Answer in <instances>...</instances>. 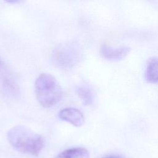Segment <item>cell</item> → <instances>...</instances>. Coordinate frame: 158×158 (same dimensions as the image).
<instances>
[{"label": "cell", "mask_w": 158, "mask_h": 158, "mask_svg": "<svg viewBox=\"0 0 158 158\" xmlns=\"http://www.w3.org/2000/svg\"><path fill=\"white\" fill-rule=\"evenodd\" d=\"M59 118L70 123L75 127H81L85 122V117L82 112L75 107H67L59 113Z\"/></svg>", "instance_id": "obj_6"}, {"label": "cell", "mask_w": 158, "mask_h": 158, "mask_svg": "<svg viewBox=\"0 0 158 158\" xmlns=\"http://www.w3.org/2000/svg\"><path fill=\"white\" fill-rule=\"evenodd\" d=\"M0 86L7 96L17 98L20 94L19 85L8 66L0 58Z\"/></svg>", "instance_id": "obj_4"}, {"label": "cell", "mask_w": 158, "mask_h": 158, "mask_svg": "<svg viewBox=\"0 0 158 158\" xmlns=\"http://www.w3.org/2000/svg\"><path fill=\"white\" fill-rule=\"evenodd\" d=\"M101 158H123L120 156L118 155H114V154H110V155H107L104 156Z\"/></svg>", "instance_id": "obj_10"}, {"label": "cell", "mask_w": 158, "mask_h": 158, "mask_svg": "<svg viewBox=\"0 0 158 158\" xmlns=\"http://www.w3.org/2000/svg\"><path fill=\"white\" fill-rule=\"evenodd\" d=\"M144 78L148 83H158V57H151L148 60Z\"/></svg>", "instance_id": "obj_7"}, {"label": "cell", "mask_w": 158, "mask_h": 158, "mask_svg": "<svg viewBox=\"0 0 158 158\" xmlns=\"http://www.w3.org/2000/svg\"><path fill=\"white\" fill-rule=\"evenodd\" d=\"M56 158H89V153L84 148L77 147L64 150Z\"/></svg>", "instance_id": "obj_8"}, {"label": "cell", "mask_w": 158, "mask_h": 158, "mask_svg": "<svg viewBox=\"0 0 158 158\" xmlns=\"http://www.w3.org/2000/svg\"><path fill=\"white\" fill-rule=\"evenodd\" d=\"M35 89L39 103L45 108L58 103L62 97V89L56 78L49 73L40 74L36 79Z\"/></svg>", "instance_id": "obj_2"}, {"label": "cell", "mask_w": 158, "mask_h": 158, "mask_svg": "<svg viewBox=\"0 0 158 158\" xmlns=\"http://www.w3.org/2000/svg\"><path fill=\"white\" fill-rule=\"evenodd\" d=\"M10 145L17 151L37 156L44 146L42 136L24 125H16L7 133Z\"/></svg>", "instance_id": "obj_1"}, {"label": "cell", "mask_w": 158, "mask_h": 158, "mask_svg": "<svg viewBox=\"0 0 158 158\" xmlns=\"http://www.w3.org/2000/svg\"><path fill=\"white\" fill-rule=\"evenodd\" d=\"M130 48L126 46L113 47L103 44L100 49L101 55L109 60H118L124 59L130 52Z\"/></svg>", "instance_id": "obj_5"}, {"label": "cell", "mask_w": 158, "mask_h": 158, "mask_svg": "<svg viewBox=\"0 0 158 158\" xmlns=\"http://www.w3.org/2000/svg\"><path fill=\"white\" fill-rule=\"evenodd\" d=\"M81 50L78 44L67 42L57 46L52 53L54 64L59 67L69 69L75 66L80 60Z\"/></svg>", "instance_id": "obj_3"}, {"label": "cell", "mask_w": 158, "mask_h": 158, "mask_svg": "<svg viewBox=\"0 0 158 158\" xmlns=\"http://www.w3.org/2000/svg\"><path fill=\"white\" fill-rule=\"evenodd\" d=\"M77 93L83 103L85 105L92 104L94 100V93L87 85H81L77 89Z\"/></svg>", "instance_id": "obj_9"}]
</instances>
